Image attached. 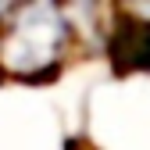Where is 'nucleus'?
<instances>
[{
    "mask_svg": "<svg viewBox=\"0 0 150 150\" xmlns=\"http://www.w3.org/2000/svg\"><path fill=\"white\" fill-rule=\"evenodd\" d=\"M79 40L61 0H14L0 18V71L43 79L57 71Z\"/></svg>",
    "mask_w": 150,
    "mask_h": 150,
    "instance_id": "f257e3e1",
    "label": "nucleus"
},
{
    "mask_svg": "<svg viewBox=\"0 0 150 150\" xmlns=\"http://www.w3.org/2000/svg\"><path fill=\"white\" fill-rule=\"evenodd\" d=\"M129 11H132V18H139V22H150V0H125Z\"/></svg>",
    "mask_w": 150,
    "mask_h": 150,
    "instance_id": "f03ea898",
    "label": "nucleus"
}]
</instances>
